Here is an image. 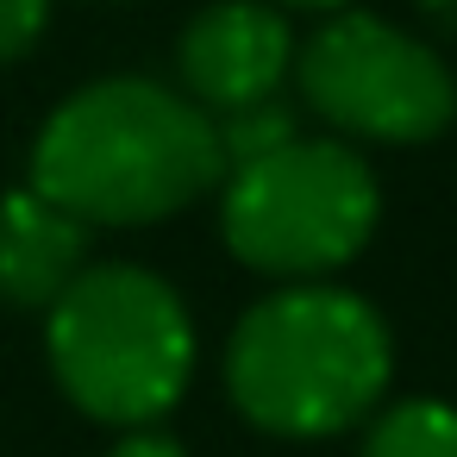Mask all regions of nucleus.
Listing matches in <instances>:
<instances>
[{
    "instance_id": "2",
    "label": "nucleus",
    "mask_w": 457,
    "mask_h": 457,
    "mask_svg": "<svg viewBox=\"0 0 457 457\" xmlns=\"http://www.w3.org/2000/svg\"><path fill=\"white\" fill-rule=\"evenodd\" d=\"M220 376L245 426L270 438H338L388 401L395 332L357 288L282 282L238 313Z\"/></svg>"
},
{
    "instance_id": "4",
    "label": "nucleus",
    "mask_w": 457,
    "mask_h": 457,
    "mask_svg": "<svg viewBox=\"0 0 457 457\" xmlns=\"http://www.w3.org/2000/svg\"><path fill=\"white\" fill-rule=\"evenodd\" d=\"M382 220V182L345 138H295L220 182L226 251L276 282H326Z\"/></svg>"
},
{
    "instance_id": "5",
    "label": "nucleus",
    "mask_w": 457,
    "mask_h": 457,
    "mask_svg": "<svg viewBox=\"0 0 457 457\" xmlns=\"http://www.w3.org/2000/svg\"><path fill=\"white\" fill-rule=\"evenodd\" d=\"M295 95L357 145H432L457 120L451 63L407 26L338 7L295 45Z\"/></svg>"
},
{
    "instance_id": "8",
    "label": "nucleus",
    "mask_w": 457,
    "mask_h": 457,
    "mask_svg": "<svg viewBox=\"0 0 457 457\" xmlns=\"http://www.w3.org/2000/svg\"><path fill=\"white\" fill-rule=\"evenodd\" d=\"M357 457H457V407L438 395H401L382 401L363 420Z\"/></svg>"
},
{
    "instance_id": "9",
    "label": "nucleus",
    "mask_w": 457,
    "mask_h": 457,
    "mask_svg": "<svg viewBox=\"0 0 457 457\" xmlns=\"http://www.w3.org/2000/svg\"><path fill=\"white\" fill-rule=\"evenodd\" d=\"M213 132H220V157H226V176H232V170H245V163L301 138V101L263 95V101L226 107V113H213Z\"/></svg>"
},
{
    "instance_id": "3",
    "label": "nucleus",
    "mask_w": 457,
    "mask_h": 457,
    "mask_svg": "<svg viewBox=\"0 0 457 457\" xmlns=\"http://www.w3.org/2000/svg\"><path fill=\"white\" fill-rule=\"evenodd\" d=\"M45 357L76 413L138 432L182 407L201 363V332L176 282L157 270L88 263L45 307Z\"/></svg>"
},
{
    "instance_id": "11",
    "label": "nucleus",
    "mask_w": 457,
    "mask_h": 457,
    "mask_svg": "<svg viewBox=\"0 0 457 457\" xmlns=\"http://www.w3.org/2000/svg\"><path fill=\"white\" fill-rule=\"evenodd\" d=\"M107 457H188L163 426H138V432H126V438H113V451Z\"/></svg>"
},
{
    "instance_id": "12",
    "label": "nucleus",
    "mask_w": 457,
    "mask_h": 457,
    "mask_svg": "<svg viewBox=\"0 0 457 457\" xmlns=\"http://www.w3.org/2000/svg\"><path fill=\"white\" fill-rule=\"evenodd\" d=\"M282 13H338V7H351V0H276Z\"/></svg>"
},
{
    "instance_id": "10",
    "label": "nucleus",
    "mask_w": 457,
    "mask_h": 457,
    "mask_svg": "<svg viewBox=\"0 0 457 457\" xmlns=\"http://www.w3.org/2000/svg\"><path fill=\"white\" fill-rule=\"evenodd\" d=\"M51 32V0H0V70L32 57Z\"/></svg>"
},
{
    "instance_id": "7",
    "label": "nucleus",
    "mask_w": 457,
    "mask_h": 457,
    "mask_svg": "<svg viewBox=\"0 0 457 457\" xmlns=\"http://www.w3.org/2000/svg\"><path fill=\"white\" fill-rule=\"evenodd\" d=\"M95 232L51 207L32 182L0 195V307L45 313L82 270H88Z\"/></svg>"
},
{
    "instance_id": "6",
    "label": "nucleus",
    "mask_w": 457,
    "mask_h": 457,
    "mask_svg": "<svg viewBox=\"0 0 457 457\" xmlns=\"http://www.w3.org/2000/svg\"><path fill=\"white\" fill-rule=\"evenodd\" d=\"M295 45L301 38L276 0H213L176 38L182 95L207 113L282 95V82L295 76Z\"/></svg>"
},
{
    "instance_id": "1",
    "label": "nucleus",
    "mask_w": 457,
    "mask_h": 457,
    "mask_svg": "<svg viewBox=\"0 0 457 457\" xmlns=\"http://www.w3.org/2000/svg\"><path fill=\"white\" fill-rule=\"evenodd\" d=\"M26 182L88 232L163 226L220 195L226 157L213 113L151 76H101L51 107Z\"/></svg>"
}]
</instances>
